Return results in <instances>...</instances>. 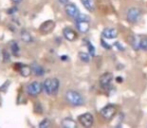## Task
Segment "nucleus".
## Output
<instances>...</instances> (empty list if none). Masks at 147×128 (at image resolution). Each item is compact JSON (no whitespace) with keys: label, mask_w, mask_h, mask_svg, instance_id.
<instances>
[{"label":"nucleus","mask_w":147,"mask_h":128,"mask_svg":"<svg viewBox=\"0 0 147 128\" xmlns=\"http://www.w3.org/2000/svg\"><path fill=\"white\" fill-rule=\"evenodd\" d=\"M62 126L66 127V128H76L77 124L74 120L70 118H65L63 121H62Z\"/></svg>","instance_id":"obj_16"},{"label":"nucleus","mask_w":147,"mask_h":128,"mask_svg":"<svg viewBox=\"0 0 147 128\" xmlns=\"http://www.w3.org/2000/svg\"><path fill=\"white\" fill-rule=\"evenodd\" d=\"M140 48L144 51H147V38H144L140 42Z\"/></svg>","instance_id":"obj_23"},{"label":"nucleus","mask_w":147,"mask_h":128,"mask_svg":"<svg viewBox=\"0 0 147 128\" xmlns=\"http://www.w3.org/2000/svg\"><path fill=\"white\" fill-rule=\"evenodd\" d=\"M49 126V120L48 119H44V120H42L40 123H39V127L40 128H45Z\"/></svg>","instance_id":"obj_24"},{"label":"nucleus","mask_w":147,"mask_h":128,"mask_svg":"<svg viewBox=\"0 0 147 128\" xmlns=\"http://www.w3.org/2000/svg\"><path fill=\"white\" fill-rule=\"evenodd\" d=\"M101 44H102V46L104 47V48L106 49H111V46L108 44V43L105 42V40H103V39H101Z\"/></svg>","instance_id":"obj_27"},{"label":"nucleus","mask_w":147,"mask_h":128,"mask_svg":"<svg viewBox=\"0 0 147 128\" xmlns=\"http://www.w3.org/2000/svg\"><path fill=\"white\" fill-rule=\"evenodd\" d=\"M116 81L118 82V83H121V82L123 81V78L119 77V76H118V77H116Z\"/></svg>","instance_id":"obj_30"},{"label":"nucleus","mask_w":147,"mask_h":128,"mask_svg":"<svg viewBox=\"0 0 147 128\" xmlns=\"http://www.w3.org/2000/svg\"><path fill=\"white\" fill-rule=\"evenodd\" d=\"M59 90V80L57 78H53L51 83V93L52 95H56Z\"/></svg>","instance_id":"obj_15"},{"label":"nucleus","mask_w":147,"mask_h":128,"mask_svg":"<svg viewBox=\"0 0 147 128\" xmlns=\"http://www.w3.org/2000/svg\"><path fill=\"white\" fill-rule=\"evenodd\" d=\"M42 88L43 86L41 85L40 82L34 81L27 86V93L31 96H36L42 91Z\"/></svg>","instance_id":"obj_4"},{"label":"nucleus","mask_w":147,"mask_h":128,"mask_svg":"<svg viewBox=\"0 0 147 128\" xmlns=\"http://www.w3.org/2000/svg\"><path fill=\"white\" fill-rule=\"evenodd\" d=\"M21 39L24 42H30V41H32V37H31V35L27 31L21 32Z\"/></svg>","instance_id":"obj_20"},{"label":"nucleus","mask_w":147,"mask_h":128,"mask_svg":"<svg viewBox=\"0 0 147 128\" xmlns=\"http://www.w3.org/2000/svg\"><path fill=\"white\" fill-rule=\"evenodd\" d=\"M10 48H11V51L14 56H19V46H18L16 41H11L10 42Z\"/></svg>","instance_id":"obj_19"},{"label":"nucleus","mask_w":147,"mask_h":128,"mask_svg":"<svg viewBox=\"0 0 147 128\" xmlns=\"http://www.w3.org/2000/svg\"><path fill=\"white\" fill-rule=\"evenodd\" d=\"M12 2H14V3H20V2L22 1V0H11Z\"/></svg>","instance_id":"obj_33"},{"label":"nucleus","mask_w":147,"mask_h":128,"mask_svg":"<svg viewBox=\"0 0 147 128\" xmlns=\"http://www.w3.org/2000/svg\"><path fill=\"white\" fill-rule=\"evenodd\" d=\"M65 11L68 16H70V17H72V18H75V19H76V17L79 15V10H78V8L76 7V5H74V4H72V3L66 4Z\"/></svg>","instance_id":"obj_8"},{"label":"nucleus","mask_w":147,"mask_h":128,"mask_svg":"<svg viewBox=\"0 0 147 128\" xmlns=\"http://www.w3.org/2000/svg\"><path fill=\"white\" fill-rule=\"evenodd\" d=\"M31 69H32V72L36 76H42V75H44V73H45L44 68L37 63H33L32 65H31Z\"/></svg>","instance_id":"obj_14"},{"label":"nucleus","mask_w":147,"mask_h":128,"mask_svg":"<svg viewBox=\"0 0 147 128\" xmlns=\"http://www.w3.org/2000/svg\"><path fill=\"white\" fill-rule=\"evenodd\" d=\"M76 27L81 33H86L89 30V21L85 20H76Z\"/></svg>","instance_id":"obj_11"},{"label":"nucleus","mask_w":147,"mask_h":128,"mask_svg":"<svg viewBox=\"0 0 147 128\" xmlns=\"http://www.w3.org/2000/svg\"><path fill=\"white\" fill-rule=\"evenodd\" d=\"M63 35L68 41H74L77 38V34L74 30H72L71 28L66 27L63 29Z\"/></svg>","instance_id":"obj_12"},{"label":"nucleus","mask_w":147,"mask_h":128,"mask_svg":"<svg viewBox=\"0 0 147 128\" xmlns=\"http://www.w3.org/2000/svg\"><path fill=\"white\" fill-rule=\"evenodd\" d=\"M51 83H52V79H46L44 81V83H43V89L45 90V92H46L48 95H52V93H51Z\"/></svg>","instance_id":"obj_18"},{"label":"nucleus","mask_w":147,"mask_h":128,"mask_svg":"<svg viewBox=\"0 0 147 128\" xmlns=\"http://www.w3.org/2000/svg\"><path fill=\"white\" fill-rule=\"evenodd\" d=\"M114 47H117V49H118V50H120V51H124V47L122 46L119 42H115L114 43Z\"/></svg>","instance_id":"obj_28"},{"label":"nucleus","mask_w":147,"mask_h":128,"mask_svg":"<svg viewBox=\"0 0 147 128\" xmlns=\"http://www.w3.org/2000/svg\"><path fill=\"white\" fill-rule=\"evenodd\" d=\"M76 20H85V21H89V17L85 14H80L76 17Z\"/></svg>","instance_id":"obj_25"},{"label":"nucleus","mask_w":147,"mask_h":128,"mask_svg":"<svg viewBox=\"0 0 147 128\" xmlns=\"http://www.w3.org/2000/svg\"><path fill=\"white\" fill-rule=\"evenodd\" d=\"M54 27H55V22L52 21V20H48V21L42 23V25L40 26L39 29H40V31L42 33H50L54 29Z\"/></svg>","instance_id":"obj_9"},{"label":"nucleus","mask_w":147,"mask_h":128,"mask_svg":"<svg viewBox=\"0 0 147 128\" xmlns=\"http://www.w3.org/2000/svg\"><path fill=\"white\" fill-rule=\"evenodd\" d=\"M78 120L82 124V126L84 127H91L94 122V118H93V115L90 113H84V114L80 115L78 117Z\"/></svg>","instance_id":"obj_6"},{"label":"nucleus","mask_w":147,"mask_h":128,"mask_svg":"<svg viewBox=\"0 0 147 128\" xmlns=\"http://www.w3.org/2000/svg\"><path fill=\"white\" fill-rule=\"evenodd\" d=\"M126 18H127V21L130 23H136L141 18V11L136 7L129 8L126 13Z\"/></svg>","instance_id":"obj_2"},{"label":"nucleus","mask_w":147,"mask_h":128,"mask_svg":"<svg viewBox=\"0 0 147 128\" xmlns=\"http://www.w3.org/2000/svg\"><path fill=\"white\" fill-rule=\"evenodd\" d=\"M15 69H17L23 77H27V76H29L31 71H32V69H31L30 66L26 65V64H22V63H16L15 64Z\"/></svg>","instance_id":"obj_7"},{"label":"nucleus","mask_w":147,"mask_h":128,"mask_svg":"<svg viewBox=\"0 0 147 128\" xmlns=\"http://www.w3.org/2000/svg\"><path fill=\"white\" fill-rule=\"evenodd\" d=\"M66 100L73 106H80L84 103V99L80 93L74 90H68L65 94Z\"/></svg>","instance_id":"obj_1"},{"label":"nucleus","mask_w":147,"mask_h":128,"mask_svg":"<svg viewBox=\"0 0 147 128\" xmlns=\"http://www.w3.org/2000/svg\"><path fill=\"white\" fill-rule=\"evenodd\" d=\"M87 47H88V51H89V54H90L91 57H94L95 56V48L90 42H87Z\"/></svg>","instance_id":"obj_22"},{"label":"nucleus","mask_w":147,"mask_h":128,"mask_svg":"<svg viewBox=\"0 0 147 128\" xmlns=\"http://www.w3.org/2000/svg\"><path fill=\"white\" fill-rule=\"evenodd\" d=\"M115 113H116V108H115V106L112 104L106 105V106L103 107L100 111L101 116H102L105 120H110V119L115 115Z\"/></svg>","instance_id":"obj_3"},{"label":"nucleus","mask_w":147,"mask_h":128,"mask_svg":"<svg viewBox=\"0 0 147 128\" xmlns=\"http://www.w3.org/2000/svg\"><path fill=\"white\" fill-rule=\"evenodd\" d=\"M3 60L4 61H7V62L10 60L9 53H8V51H6V50H3Z\"/></svg>","instance_id":"obj_26"},{"label":"nucleus","mask_w":147,"mask_h":128,"mask_svg":"<svg viewBox=\"0 0 147 128\" xmlns=\"http://www.w3.org/2000/svg\"><path fill=\"white\" fill-rule=\"evenodd\" d=\"M140 42H141V40H140L139 37L136 36V35H131V36L129 37V43L134 50L141 49L140 48Z\"/></svg>","instance_id":"obj_13"},{"label":"nucleus","mask_w":147,"mask_h":128,"mask_svg":"<svg viewBox=\"0 0 147 128\" xmlns=\"http://www.w3.org/2000/svg\"><path fill=\"white\" fill-rule=\"evenodd\" d=\"M16 11H17V8H16V7H12L11 9L8 10L7 13H8V14H13V13H15Z\"/></svg>","instance_id":"obj_29"},{"label":"nucleus","mask_w":147,"mask_h":128,"mask_svg":"<svg viewBox=\"0 0 147 128\" xmlns=\"http://www.w3.org/2000/svg\"><path fill=\"white\" fill-rule=\"evenodd\" d=\"M61 59H62V60H67V56H66V55H62Z\"/></svg>","instance_id":"obj_32"},{"label":"nucleus","mask_w":147,"mask_h":128,"mask_svg":"<svg viewBox=\"0 0 147 128\" xmlns=\"http://www.w3.org/2000/svg\"><path fill=\"white\" fill-rule=\"evenodd\" d=\"M79 58L83 62H89V60H90V54L85 52H79Z\"/></svg>","instance_id":"obj_21"},{"label":"nucleus","mask_w":147,"mask_h":128,"mask_svg":"<svg viewBox=\"0 0 147 128\" xmlns=\"http://www.w3.org/2000/svg\"><path fill=\"white\" fill-rule=\"evenodd\" d=\"M112 79H113L112 74L109 73V72H106V73L102 74L100 76V78H99V84H100V86L103 89H108Z\"/></svg>","instance_id":"obj_5"},{"label":"nucleus","mask_w":147,"mask_h":128,"mask_svg":"<svg viewBox=\"0 0 147 128\" xmlns=\"http://www.w3.org/2000/svg\"><path fill=\"white\" fill-rule=\"evenodd\" d=\"M60 1V3H62V4H66L68 2V0H59Z\"/></svg>","instance_id":"obj_31"},{"label":"nucleus","mask_w":147,"mask_h":128,"mask_svg":"<svg viewBox=\"0 0 147 128\" xmlns=\"http://www.w3.org/2000/svg\"><path fill=\"white\" fill-rule=\"evenodd\" d=\"M81 2L88 11H94V2H93V0H81Z\"/></svg>","instance_id":"obj_17"},{"label":"nucleus","mask_w":147,"mask_h":128,"mask_svg":"<svg viewBox=\"0 0 147 128\" xmlns=\"http://www.w3.org/2000/svg\"><path fill=\"white\" fill-rule=\"evenodd\" d=\"M118 35L117 30L114 29V28H111V27H107L103 30L102 32V36L103 38H107V39H113V38H116Z\"/></svg>","instance_id":"obj_10"}]
</instances>
